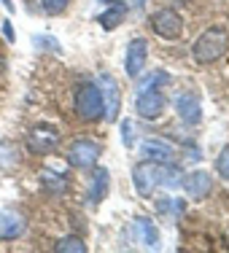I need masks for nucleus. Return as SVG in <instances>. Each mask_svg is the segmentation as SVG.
I'll return each mask as SVG.
<instances>
[{
  "label": "nucleus",
  "mask_w": 229,
  "mask_h": 253,
  "mask_svg": "<svg viewBox=\"0 0 229 253\" xmlns=\"http://www.w3.org/2000/svg\"><path fill=\"white\" fill-rule=\"evenodd\" d=\"M59 140H62L59 129L54 124H46V122L30 126V132H27V137H25L27 151L33 154V156H49L51 151H57Z\"/></svg>",
  "instance_id": "3"
},
{
  "label": "nucleus",
  "mask_w": 229,
  "mask_h": 253,
  "mask_svg": "<svg viewBox=\"0 0 229 253\" xmlns=\"http://www.w3.org/2000/svg\"><path fill=\"white\" fill-rule=\"evenodd\" d=\"M122 140H124V146H127V148H132V146H135V137H132V124L130 122H124L122 124Z\"/></svg>",
  "instance_id": "23"
},
{
  "label": "nucleus",
  "mask_w": 229,
  "mask_h": 253,
  "mask_svg": "<svg viewBox=\"0 0 229 253\" xmlns=\"http://www.w3.org/2000/svg\"><path fill=\"white\" fill-rule=\"evenodd\" d=\"M38 178H41V186H44L46 191H51V194H59V191L68 189V175H65V172L51 170V167H44Z\"/></svg>",
  "instance_id": "17"
},
{
  "label": "nucleus",
  "mask_w": 229,
  "mask_h": 253,
  "mask_svg": "<svg viewBox=\"0 0 229 253\" xmlns=\"http://www.w3.org/2000/svg\"><path fill=\"white\" fill-rule=\"evenodd\" d=\"M97 86H100V94H102V105H105V119L108 122H116L119 111H122V89H119L116 78L111 73H100Z\"/></svg>",
  "instance_id": "8"
},
{
  "label": "nucleus",
  "mask_w": 229,
  "mask_h": 253,
  "mask_svg": "<svg viewBox=\"0 0 229 253\" xmlns=\"http://www.w3.org/2000/svg\"><path fill=\"white\" fill-rule=\"evenodd\" d=\"M148 25H151L156 38H162V41H178L181 35H183V16H181L176 8L154 11Z\"/></svg>",
  "instance_id": "6"
},
{
  "label": "nucleus",
  "mask_w": 229,
  "mask_h": 253,
  "mask_svg": "<svg viewBox=\"0 0 229 253\" xmlns=\"http://www.w3.org/2000/svg\"><path fill=\"white\" fill-rule=\"evenodd\" d=\"M165 108L167 102L162 97L159 86H151V84H143L137 89V97H135V113L143 119V122H159L165 116Z\"/></svg>",
  "instance_id": "4"
},
{
  "label": "nucleus",
  "mask_w": 229,
  "mask_h": 253,
  "mask_svg": "<svg viewBox=\"0 0 229 253\" xmlns=\"http://www.w3.org/2000/svg\"><path fill=\"white\" fill-rule=\"evenodd\" d=\"M148 62V41L146 38H132L124 51V70L130 78H140Z\"/></svg>",
  "instance_id": "9"
},
{
  "label": "nucleus",
  "mask_w": 229,
  "mask_h": 253,
  "mask_svg": "<svg viewBox=\"0 0 229 253\" xmlns=\"http://www.w3.org/2000/svg\"><path fill=\"white\" fill-rule=\"evenodd\" d=\"M19 165H22L19 146H16V143H11V140H3V143H0V170L11 172V170H16Z\"/></svg>",
  "instance_id": "15"
},
{
  "label": "nucleus",
  "mask_w": 229,
  "mask_h": 253,
  "mask_svg": "<svg viewBox=\"0 0 229 253\" xmlns=\"http://www.w3.org/2000/svg\"><path fill=\"white\" fill-rule=\"evenodd\" d=\"M124 19H127V3H124V5H105V11L97 16L100 27L108 30V33H111V30H116Z\"/></svg>",
  "instance_id": "16"
},
{
  "label": "nucleus",
  "mask_w": 229,
  "mask_h": 253,
  "mask_svg": "<svg viewBox=\"0 0 229 253\" xmlns=\"http://www.w3.org/2000/svg\"><path fill=\"white\" fill-rule=\"evenodd\" d=\"M173 3H189V0H173Z\"/></svg>",
  "instance_id": "27"
},
{
  "label": "nucleus",
  "mask_w": 229,
  "mask_h": 253,
  "mask_svg": "<svg viewBox=\"0 0 229 253\" xmlns=\"http://www.w3.org/2000/svg\"><path fill=\"white\" fill-rule=\"evenodd\" d=\"M137 151H140V156L148 159V162H173L176 159L173 146L165 143V140H159V137H148V140H143Z\"/></svg>",
  "instance_id": "12"
},
{
  "label": "nucleus",
  "mask_w": 229,
  "mask_h": 253,
  "mask_svg": "<svg viewBox=\"0 0 229 253\" xmlns=\"http://www.w3.org/2000/svg\"><path fill=\"white\" fill-rule=\"evenodd\" d=\"M135 232H137V243L143 245V248L148 251H159V229L151 218H146V215H137L135 218Z\"/></svg>",
  "instance_id": "14"
},
{
  "label": "nucleus",
  "mask_w": 229,
  "mask_h": 253,
  "mask_svg": "<svg viewBox=\"0 0 229 253\" xmlns=\"http://www.w3.org/2000/svg\"><path fill=\"white\" fill-rule=\"evenodd\" d=\"M108 186H111V172H108L105 167L94 165L92 167V178H89V202L100 205L108 194Z\"/></svg>",
  "instance_id": "13"
},
{
  "label": "nucleus",
  "mask_w": 229,
  "mask_h": 253,
  "mask_svg": "<svg viewBox=\"0 0 229 253\" xmlns=\"http://www.w3.org/2000/svg\"><path fill=\"white\" fill-rule=\"evenodd\" d=\"M3 35H5V41H11V43H14V27H11L8 19L3 22Z\"/></svg>",
  "instance_id": "24"
},
{
  "label": "nucleus",
  "mask_w": 229,
  "mask_h": 253,
  "mask_svg": "<svg viewBox=\"0 0 229 253\" xmlns=\"http://www.w3.org/2000/svg\"><path fill=\"white\" fill-rule=\"evenodd\" d=\"M181 186H183V191H186V197H189V200L202 202L205 197L213 191V175H210V172H205V170H194V172H189V175H183Z\"/></svg>",
  "instance_id": "10"
},
{
  "label": "nucleus",
  "mask_w": 229,
  "mask_h": 253,
  "mask_svg": "<svg viewBox=\"0 0 229 253\" xmlns=\"http://www.w3.org/2000/svg\"><path fill=\"white\" fill-rule=\"evenodd\" d=\"M97 3H102V5H124L127 0H97Z\"/></svg>",
  "instance_id": "25"
},
{
  "label": "nucleus",
  "mask_w": 229,
  "mask_h": 253,
  "mask_svg": "<svg viewBox=\"0 0 229 253\" xmlns=\"http://www.w3.org/2000/svg\"><path fill=\"white\" fill-rule=\"evenodd\" d=\"M176 111H178V116L183 119V124L197 126V124L202 122V100H200V94H194V92H183V94H178V100H176Z\"/></svg>",
  "instance_id": "11"
},
{
  "label": "nucleus",
  "mask_w": 229,
  "mask_h": 253,
  "mask_svg": "<svg viewBox=\"0 0 229 253\" xmlns=\"http://www.w3.org/2000/svg\"><path fill=\"white\" fill-rule=\"evenodd\" d=\"M27 234V215L16 208H0V240L14 243Z\"/></svg>",
  "instance_id": "7"
},
{
  "label": "nucleus",
  "mask_w": 229,
  "mask_h": 253,
  "mask_svg": "<svg viewBox=\"0 0 229 253\" xmlns=\"http://www.w3.org/2000/svg\"><path fill=\"white\" fill-rule=\"evenodd\" d=\"M0 3H3L5 11H14V3H11V0H0Z\"/></svg>",
  "instance_id": "26"
},
{
  "label": "nucleus",
  "mask_w": 229,
  "mask_h": 253,
  "mask_svg": "<svg viewBox=\"0 0 229 253\" xmlns=\"http://www.w3.org/2000/svg\"><path fill=\"white\" fill-rule=\"evenodd\" d=\"M73 108L81 122H100V119H105V105H102V94H100L97 84H92V81L78 84L76 94H73Z\"/></svg>",
  "instance_id": "2"
},
{
  "label": "nucleus",
  "mask_w": 229,
  "mask_h": 253,
  "mask_svg": "<svg viewBox=\"0 0 229 253\" xmlns=\"http://www.w3.org/2000/svg\"><path fill=\"white\" fill-rule=\"evenodd\" d=\"M102 156V146L92 137H76L68 148V165L76 170H92Z\"/></svg>",
  "instance_id": "5"
},
{
  "label": "nucleus",
  "mask_w": 229,
  "mask_h": 253,
  "mask_svg": "<svg viewBox=\"0 0 229 253\" xmlns=\"http://www.w3.org/2000/svg\"><path fill=\"white\" fill-rule=\"evenodd\" d=\"M216 175L229 183V143L219 151V156H216Z\"/></svg>",
  "instance_id": "19"
},
{
  "label": "nucleus",
  "mask_w": 229,
  "mask_h": 253,
  "mask_svg": "<svg viewBox=\"0 0 229 253\" xmlns=\"http://www.w3.org/2000/svg\"><path fill=\"white\" fill-rule=\"evenodd\" d=\"M156 208H159V213H165V215H176V213H181L183 202H181V200H170V197H165V200L156 202Z\"/></svg>",
  "instance_id": "21"
},
{
  "label": "nucleus",
  "mask_w": 229,
  "mask_h": 253,
  "mask_svg": "<svg viewBox=\"0 0 229 253\" xmlns=\"http://www.w3.org/2000/svg\"><path fill=\"white\" fill-rule=\"evenodd\" d=\"M33 43L41 46V49H49V51H54V54L62 51V49H59V43H57L54 38H33Z\"/></svg>",
  "instance_id": "22"
},
{
  "label": "nucleus",
  "mask_w": 229,
  "mask_h": 253,
  "mask_svg": "<svg viewBox=\"0 0 229 253\" xmlns=\"http://www.w3.org/2000/svg\"><path fill=\"white\" fill-rule=\"evenodd\" d=\"M70 5V0H41V8H44L46 16H59L65 14Z\"/></svg>",
  "instance_id": "20"
},
{
  "label": "nucleus",
  "mask_w": 229,
  "mask_h": 253,
  "mask_svg": "<svg viewBox=\"0 0 229 253\" xmlns=\"http://www.w3.org/2000/svg\"><path fill=\"white\" fill-rule=\"evenodd\" d=\"M54 248L59 253H87V240L78 234H68V237H59Z\"/></svg>",
  "instance_id": "18"
},
{
  "label": "nucleus",
  "mask_w": 229,
  "mask_h": 253,
  "mask_svg": "<svg viewBox=\"0 0 229 253\" xmlns=\"http://www.w3.org/2000/svg\"><path fill=\"white\" fill-rule=\"evenodd\" d=\"M229 51V30L221 25H213L202 30V35L191 46V57L197 65H213Z\"/></svg>",
  "instance_id": "1"
}]
</instances>
